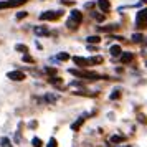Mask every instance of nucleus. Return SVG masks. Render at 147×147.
Listing matches in <instances>:
<instances>
[{
  "mask_svg": "<svg viewBox=\"0 0 147 147\" xmlns=\"http://www.w3.org/2000/svg\"><path fill=\"white\" fill-rule=\"evenodd\" d=\"M81 22H83V13H81L80 10H73L71 13H69V18L66 22V27L69 30H74V28H78Z\"/></svg>",
  "mask_w": 147,
  "mask_h": 147,
  "instance_id": "nucleus-1",
  "label": "nucleus"
},
{
  "mask_svg": "<svg viewBox=\"0 0 147 147\" xmlns=\"http://www.w3.org/2000/svg\"><path fill=\"white\" fill-rule=\"evenodd\" d=\"M69 73L74 74L76 78H83V80H101L102 76L93 71H84V69H69Z\"/></svg>",
  "mask_w": 147,
  "mask_h": 147,
  "instance_id": "nucleus-2",
  "label": "nucleus"
},
{
  "mask_svg": "<svg viewBox=\"0 0 147 147\" xmlns=\"http://www.w3.org/2000/svg\"><path fill=\"white\" fill-rule=\"evenodd\" d=\"M60 17H61V12H43V13L40 15V20L53 22V20H58Z\"/></svg>",
  "mask_w": 147,
  "mask_h": 147,
  "instance_id": "nucleus-3",
  "label": "nucleus"
},
{
  "mask_svg": "<svg viewBox=\"0 0 147 147\" xmlns=\"http://www.w3.org/2000/svg\"><path fill=\"white\" fill-rule=\"evenodd\" d=\"M7 78L8 80H12V81H23L25 80V74L22 73V71H10V73L7 74Z\"/></svg>",
  "mask_w": 147,
  "mask_h": 147,
  "instance_id": "nucleus-4",
  "label": "nucleus"
},
{
  "mask_svg": "<svg viewBox=\"0 0 147 147\" xmlns=\"http://www.w3.org/2000/svg\"><path fill=\"white\" fill-rule=\"evenodd\" d=\"M73 61H74V65H76V66H81V68L89 66V60H88V58H83V56H74Z\"/></svg>",
  "mask_w": 147,
  "mask_h": 147,
  "instance_id": "nucleus-5",
  "label": "nucleus"
},
{
  "mask_svg": "<svg viewBox=\"0 0 147 147\" xmlns=\"http://www.w3.org/2000/svg\"><path fill=\"white\" fill-rule=\"evenodd\" d=\"M144 23H147V8L137 13V25H144Z\"/></svg>",
  "mask_w": 147,
  "mask_h": 147,
  "instance_id": "nucleus-6",
  "label": "nucleus"
},
{
  "mask_svg": "<svg viewBox=\"0 0 147 147\" xmlns=\"http://www.w3.org/2000/svg\"><path fill=\"white\" fill-rule=\"evenodd\" d=\"M98 7L102 12H109L111 10V3H109V0H98Z\"/></svg>",
  "mask_w": 147,
  "mask_h": 147,
  "instance_id": "nucleus-7",
  "label": "nucleus"
},
{
  "mask_svg": "<svg viewBox=\"0 0 147 147\" xmlns=\"http://www.w3.org/2000/svg\"><path fill=\"white\" fill-rule=\"evenodd\" d=\"M35 35L36 36H47V35H50V30L47 27H35Z\"/></svg>",
  "mask_w": 147,
  "mask_h": 147,
  "instance_id": "nucleus-8",
  "label": "nucleus"
},
{
  "mask_svg": "<svg viewBox=\"0 0 147 147\" xmlns=\"http://www.w3.org/2000/svg\"><path fill=\"white\" fill-rule=\"evenodd\" d=\"M25 2H28V0H8L7 2V8H13V7H20V5H23Z\"/></svg>",
  "mask_w": 147,
  "mask_h": 147,
  "instance_id": "nucleus-9",
  "label": "nucleus"
},
{
  "mask_svg": "<svg viewBox=\"0 0 147 147\" xmlns=\"http://www.w3.org/2000/svg\"><path fill=\"white\" fill-rule=\"evenodd\" d=\"M124 140H126V137H124V136H117V134L111 137V142H113V144H116V146H117V144H122Z\"/></svg>",
  "mask_w": 147,
  "mask_h": 147,
  "instance_id": "nucleus-10",
  "label": "nucleus"
},
{
  "mask_svg": "<svg viewBox=\"0 0 147 147\" xmlns=\"http://www.w3.org/2000/svg\"><path fill=\"white\" fill-rule=\"evenodd\" d=\"M86 41L89 43V45H98L101 41V36H98V35H93V36H88Z\"/></svg>",
  "mask_w": 147,
  "mask_h": 147,
  "instance_id": "nucleus-11",
  "label": "nucleus"
},
{
  "mask_svg": "<svg viewBox=\"0 0 147 147\" xmlns=\"http://www.w3.org/2000/svg\"><path fill=\"white\" fill-rule=\"evenodd\" d=\"M121 53H122V50H121L119 45H113L111 47V55L113 56H121Z\"/></svg>",
  "mask_w": 147,
  "mask_h": 147,
  "instance_id": "nucleus-12",
  "label": "nucleus"
},
{
  "mask_svg": "<svg viewBox=\"0 0 147 147\" xmlns=\"http://www.w3.org/2000/svg\"><path fill=\"white\" fill-rule=\"evenodd\" d=\"M131 60H132V53H129V51H127V53H121V61H122L124 65L129 63Z\"/></svg>",
  "mask_w": 147,
  "mask_h": 147,
  "instance_id": "nucleus-13",
  "label": "nucleus"
},
{
  "mask_svg": "<svg viewBox=\"0 0 147 147\" xmlns=\"http://www.w3.org/2000/svg\"><path fill=\"white\" fill-rule=\"evenodd\" d=\"M83 122H84V117H80L76 122H73V124H71V129H73V131H78V129L83 126Z\"/></svg>",
  "mask_w": 147,
  "mask_h": 147,
  "instance_id": "nucleus-14",
  "label": "nucleus"
},
{
  "mask_svg": "<svg viewBox=\"0 0 147 147\" xmlns=\"http://www.w3.org/2000/svg\"><path fill=\"white\" fill-rule=\"evenodd\" d=\"M15 50H17V51H20V53H28V47H27V45H17Z\"/></svg>",
  "mask_w": 147,
  "mask_h": 147,
  "instance_id": "nucleus-15",
  "label": "nucleus"
},
{
  "mask_svg": "<svg viewBox=\"0 0 147 147\" xmlns=\"http://www.w3.org/2000/svg\"><path fill=\"white\" fill-rule=\"evenodd\" d=\"M91 63H93V65H101V63H102V58H101V56H94V58H89V65H91Z\"/></svg>",
  "mask_w": 147,
  "mask_h": 147,
  "instance_id": "nucleus-16",
  "label": "nucleus"
},
{
  "mask_svg": "<svg viewBox=\"0 0 147 147\" xmlns=\"http://www.w3.org/2000/svg\"><path fill=\"white\" fill-rule=\"evenodd\" d=\"M131 38H132V41H136V43H139V41L144 40V36H142L140 33H134L132 36H131Z\"/></svg>",
  "mask_w": 147,
  "mask_h": 147,
  "instance_id": "nucleus-17",
  "label": "nucleus"
},
{
  "mask_svg": "<svg viewBox=\"0 0 147 147\" xmlns=\"http://www.w3.org/2000/svg\"><path fill=\"white\" fill-rule=\"evenodd\" d=\"M32 144H33V147H41L43 146L41 139H38V137H33V139H32Z\"/></svg>",
  "mask_w": 147,
  "mask_h": 147,
  "instance_id": "nucleus-18",
  "label": "nucleus"
},
{
  "mask_svg": "<svg viewBox=\"0 0 147 147\" xmlns=\"http://www.w3.org/2000/svg\"><path fill=\"white\" fill-rule=\"evenodd\" d=\"M101 32H111V30H117V25H109V27H101Z\"/></svg>",
  "mask_w": 147,
  "mask_h": 147,
  "instance_id": "nucleus-19",
  "label": "nucleus"
},
{
  "mask_svg": "<svg viewBox=\"0 0 147 147\" xmlns=\"http://www.w3.org/2000/svg\"><path fill=\"white\" fill-rule=\"evenodd\" d=\"M47 147H58V142H56V139H55V137H51V139L48 140Z\"/></svg>",
  "mask_w": 147,
  "mask_h": 147,
  "instance_id": "nucleus-20",
  "label": "nucleus"
},
{
  "mask_svg": "<svg viewBox=\"0 0 147 147\" xmlns=\"http://www.w3.org/2000/svg\"><path fill=\"white\" fill-rule=\"evenodd\" d=\"M45 99H47L48 102H55V101L58 99V96H53V94H47V96H45Z\"/></svg>",
  "mask_w": 147,
  "mask_h": 147,
  "instance_id": "nucleus-21",
  "label": "nucleus"
},
{
  "mask_svg": "<svg viewBox=\"0 0 147 147\" xmlns=\"http://www.w3.org/2000/svg\"><path fill=\"white\" fill-rule=\"evenodd\" d=\"M0 144H2V147H10V140L7 137H2L0 139Z\"/></svg>",
  "mask_w": 147,
  "mask_h": 147,
  "instance_id": "nucleus-22",
  "label": "nucleus"
},
{
  "mask_svg": "<svg viewBox=\"0 0 147 147\" xmlns=\"http://www.w3.org/2000/svg\"><path fill=\"white\" fill-rule=\"evenodd\" d=\"M58 60L68 61V60H69V55H68V53H60V55H58Z\"/></svg>",
  "mask_w": 147,
  "mask_h": 147,
  "instance_id": "nucleus-23",
  "label": "nucleus"
},
{
  "mask_svg": "<svg viewBox=\"0 0 147 147\" xmlns=\"http://www.w3.org/2000/svg\"><path fill=\"white\" fill-rule=\"evenodd\" d=\"M119 96H121V91H119V89H114L113 94H111V99H117Z\"/></svg>",
  "mask_w": 147,
  "mask_h": 147,
  "instance_id": "nucleus-24",
  "label": "nucleus"
},
{
  "mask_svg": "<svg viewBox=\"0 0 147 147\" xmlns=\"http://www.w3.org/2000/svg\"><path fill=\"white\" fill-rule=\"evenodd\" d=\"M50 83H51V84H56V86H60V84H61V80L55 76V78H51V80H50Z\"/></svg>",
  "mask_w": 147,
  "mask_h": 147,
  "instance_id": "nucleus-25",
  "label": "nucleus"
},
{
  "mask_svg": "<svg viewBox=\"0 0 147 147\" xmlns=\"http://www.w3.org/2000/svg\"><path fill=\"white\" fill-rule=\"evenodd\" d=\"M22 60L25 61V63H33V58H32L30 55H23V58H22Z\"/></svg>",
  "mask_w": 147,
  "mask_h": 147,
  "instance_id": "nucleus-26",
  "label": "nucleus"
},
{
  "mask_svg": "<svg viewBox=\"0 0 147 147\" xmlns=\"http://www.w3.org/2000/svg\"><path fill=\"white\" fill-rule=\"evenodd\" d=\"M137 119H139V122H142V124H147V117L144 116V114H139Z\"/></svg>",
  "mask_w": 147,
  "mask_h": 147,
  "instance_id": "nucleus-27",
  "label": "nucleus"
},
{
  "mask_svg": "<svg viewBox=\"0 0 147 147\" xmlns=\"http://www.w3.org/2000/svg\"><path fill=\"white\" fill-rule=\"evenodd\" d=\"M69 86H71V88H81V89H83V84H81L80 81H73V83H71Z\"/></svg>",
  "mask_w": 147,
  "mask_h": 147,
  "instance_id": "nucleus-28",
  "label": "nucleus"
},
{
  "mask_svg": "<svg viewBox=\"0 0 147 147\" xmlns=\"http://www.w3.org/2000/svg\"><path fill=\"white\" fill-rule=\"evenodd\" d=\"M25 17H27V12H18V13H17V18H18V20L25 18Z\"/></svg>",
  "mask_w": 147,
  "mask_h": 147,
  "instance_id": "nucleus-29",
  "label": "nucleus"
},
{
  "mask_svg": "<svg viewBox=\"0 0 147 147\" xmlns=\"http://www.w3.org/2000/svg\"><path fill=\"white\" fill-rule=\"evenodd\" d=\"M45 71H47L48 74H55V73H56V71H55L53 68H47V69H45Z\"/></svg>",
  "mask_w": 147,
  "mask_h": 147,
  "instance_id": "nucleus-30",
  "label": "nucleus"
},
{
  "mask_svg": "<svg viewBox=\"0 0 147 147\" xmlns=\"http://www.w3.org/2000/svg\"><path fill=\"white\" fill-rule=\"evenodd\" d=\"M96 20H98V22H102V20H104V15H96Z\"/></svg>",
  "mask_w": 147,
  "mask_h": 147,
  "instance_id": "nucleus-31",
  "label": "nucleus"
},
{
  "mask_svg": "<svg viewBox=\"0 0 147 147\" xmlns=\"http://www.w3.org/2000/svg\"><path fill=\"white\" fill-rule=\"evenodd\" d=\"M146 66H147V61H146Z\"/></svg>",
  "mask_w": 147,
  "mask_h": 147,
  "instance_id": "nucleus-32",
  "label": "nucleus"
},
{
  "mask_svg": "<svg viewBox=\"0 0 147 147\" xmlns=\"http://www.w3.org/2000/svg\"><path fill=\"white\" fill-rule=\"evenodd\" d=\"M124 147H129V146H124Z\"/></svg>",
  "mask_w": 147,
  "mask_h": 147,
  "instance_id": "nucleus-33",
  "label": "nucleus"
},
{
  "mask_svg": "<svg viewBox=\"0 0 147 147\" xmlns=\"http://www.w3.org/2000/svg\"><path fill=\"white\" fill-rule=\"evenodd\" d=\"M144 2H147V0H144Z\"/></svg>",
  "mask_w": 147,
  "mask_h": 147,
  "instance_id": "nucleus-34",
  "label": "nucleus"
}]
</instances>
